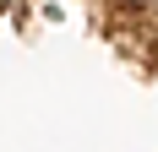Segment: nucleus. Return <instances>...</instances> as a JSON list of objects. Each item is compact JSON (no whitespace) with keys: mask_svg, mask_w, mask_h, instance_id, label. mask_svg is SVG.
Instances as JSON below:
<instances>
[{"mask_svg":"<svg viewBox=\"0 0 158 152\" xmlns=\"http://www.w3.org/2000/svg\"><path fill=\"white\" fill-rule=\"evenodd\" d=\"M153 16H158V0H153Z\"/></svg>","mask_w":158,"mask_h":152,"instance_id":"1","label":"nucleus"}]
</instances>
